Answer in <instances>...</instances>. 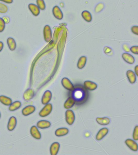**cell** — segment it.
I'll return each mask as SVG.
<instances>
[{"label":"cell","mask_w":138,"mask_h":155,"mask_svg":"<svg viewBox=\"0 0 138 155\" xmlns=\"http://www.w3.org/2000/svg\"><path fill=\"white\" fill-rule=\"evenodd\" d=\"M0 102L6 106L10 105L12 103V100L10 98L4 96H0Z\"/></svg>","instance_id":"cell-24"},{"label":"cell","mask_w":138,"mask_h":155,"mask_svg":"<svg viewBox=\"0 0 138 155\" xmlns=\"http://www.w3.org/2000/svg\"><path fill=\"white\" fill-rule=\"evenodd\" d=\"M61 83L63 86L68 91H72L74 89V86L68 78H64L62 80Z\"/></svg>","instance_id":"cell-5"},{"label":"cell","mask_w":138,"mask_h":155,"mask_svg":"<svg viewBox=\"0 0 138 155\" xmlns=\"http://www.w3.org/2000/svg\"><path fill=\"white\" fill-rule=\"evenodd\" d=\"M83 86L87 90L92 91L97 89V85L96 83L92 81H85L83 83Z\"/></svg>","instance_id":"cell-14"},{"label":"cell","mask_w":138,"mask_h":155,"mask_svg":"<svg viewBox=\"0 0 138 155\" xmlns=\"http://www.w3.org/2000/svg\"><path fill=\"white\" fill-rule=\"evenodd\" d=\"M69 132V130L66 128H61L55 130V135L57 137H63L67 135Z\"/></svg>","instance_id":"cell-22"},{"label":"cell","mask_w":138,"mask_h":155,"mask_svg":"<svg viewBox=\"0 0 138 155\" xmlns=\"http://www.w3.org/2000/svg\"><path fill=\"white\" fill-rule=\"evenodd\" d=\"M1 112H0V119H1Z\"/></svg>","instance_id":"cell-41"},{"label":"cell","mask_w":138,"mask_h":155,"mask_svg":"<svg viewBox=\"0 0 138 155\" xmlns=\"http://www.w3.org/2000/svg\"><path fill=\"white\" fill-rule=\"evenodd\" d=\"M28 8L32 14L35 16H38L40 14V9L36 4H30L28 5Z\"/></svg>","instance_id":"cell-13"},{"label":"cell","mask_w":138,"mask_h":155,"mask_svg":"<svg viewBox=\"0 0 138 155\" xmlns=\"http://www.w3.org/2000/svg\"><path fill=\"white\" fill-rule=\"evenodd\" d=\"M7 42L9 48L11 51H14L16 50L17 47V44L13 38L9 37L7 39Z\"/></svg>","instance_id":"cell-19"},{"label":"cell","mask_w":138,"mask_h":155,"mask_svg":"<svg viewBox=\"0 0 138 155\" xmlns=\"http://www.w3.org/2000/svg\"><path fill=\"white\" fill-rule=\"evenodd\" d=\"M75 104V101L72 97H69L64 103V108L66 109H70Z\"/></svg>","instance_id":"cell-21"},{"label":"cell","mask_w":138,"mask_h":155,"mask_svg":"<svg viewBox=\"0 0 138 155\" xmlns=\"http://www.w3.org/2000/svg\"><path fill=\"white\" fill-rule=\"evenodd\" d=\"M133 139L135 141H137L138 140V126H136L135 127L133 132Z\"/></svg>","instance_id":"cell-32"},{"label":"cell","mask_w":138,"mask_h":155,"mask_svg":"<svg viewBox=\"0 0 138 155\" xmlns=\"http://www.w3.org/2000/svg\"><path fill=\"white\" fill-rule=\"evenodd\" d=\"M52 98V93L50 91L47 90L44 93L41 99V102L43 105L49 103Z\"/></svg>","instance_id":"cell-6"},{"label":"cell","mask_w":138,"mask_h":155,"mask_svg":"<svg viewBox=\"0 0 138 155\" xmlns=\"http://www.w3.org/2000/svg\"><path fill=\"white\" fill-rule=\"evenodd\" d=\"M130 51L134 54H138V47L137 46H134L130 48Z\"/></svg>","instance_id":"cell-34"},{"label":"cell","mask_w":138,"mask_h":155,"mask_svg":"<svg viewBox=\"0 0 138 155\" xmlns=\"http://www.w3.org/2000/svg\"><path fill=\"white\" fill-rule=\"evenodd\" d=\"M96 121L101 125H107L110 122V120L107 117H97Z\"/></svg>","instance_id":"cell-25"},{"label":"cell","mask_w":138,"mask_h":155,"mask_svg":"<svg viewBox=\"0 0 138 155\" xmlns=\"http://www.w3.org/2000/svg\"><path fill=\"white\" fill-rule=\"evenodd\" d=\"M65 116H66V121L67 124L70 125H72L74 122L75 118L74 113L73 111L68 109L66 111Z\"/></svg>","instance_id":"cell-4"},{"label":"cell","mask_w":138,"mask_h":155,"mask_svg":"<svg viewBox=\"0 0 138 155\" xmlns=\"http://www.w3.org/2000/svg\"><path fill=\"white\" fill-rule=\"evenodd\" d=\"M74 86V89L70 93V96L75 101V104H83L88 99V91L82 85H78Z\"/></svg>","instance_id":"cell-1"},{"label":"cell","mask_w":138,"mask_h":155,"mask_svg":"<svg viewBox=\"0 0 138 155\" xmlns=\"http://www.w3.org/2000/svg\"><path fill=\"white\" fill-rule=\"evenodd\" d=\"M82 16L83 19L88 22H91L92 18L91 14L88 11H84L82 12Z\"/></svg>","instance_id":"cell-27"},{"label":"cell","mask_w":138,"mask_h":155,"mask_svg":"<svg viewBox=\"0 0 138 155\" xmlns=\"http://www.w3.org/2000/svg\"><path fill=\"white\" fill-rule=\"evenodd\" d=\"M4 48V43L3 42L0 41V52L3 50Z\"/></svg>","instance_id":"cell-39"},{"label":"cell","mask_w":138,"mask_h":155,"mask_svg":"<svg viewBox=\"0 0 138 155\" xmlns=\"http://www.w3.org/2000/svg\"><path fill=\"white\" fill-rule=\"evenodd\" d=\"M52 13L55 18L59 20H61L63 18V12L58 6H55L52 9Z\"/></svg>","instance_id":"cell-9"},{"label":"cell","mask_w":138,"mask_h":155,"mask_svg":"<svg viewBox=\"0 0 138 155\" xmlns=\"http://www.w3.org/2000/svg\"><path fill=\"white\" fill-rule=\"evenodd\" d=\"M5 24L3 18H0V33H2L4 31L5 28Z\"/></svg>","instance_id":"cell-33"},{"label":"cell","mask_w":138,"mask_h":155,"mask_svg":"<svg viewBox=\"0 0 138 155\" xmlns=\"http://www.w3.org/2000/svg\"><path fill=\"white\" fill-rule=\"evenodd\" d=\"M36 5L40 10H44L46 8V5L44 0H36Z\"/></svg>","instance_id":"cell-28"},{"label":"cell","mask_w":138,"mask_h":155,"mask_svg":"<svg viewBox=\"0 0 138 155\" xmlns=\"http://www.w3.org/2000/svg\"><path fill=\"white\" fill-rule=\"evenodd\" d=\"M87 62V57L85 56H83L81 57L79 59L78 61L77 66L79 69H82L84 68Z\"/></svg>","instance_id":"cell-26"},{"label":"cell","mask_w":138,"mask_h":155,"mask_svg":"<svg viewBox=\"0 0 138 155\" xmlns=\"http://www.w3.org/2000/svg\"><path fill=\"white\" fill-rule=\"evenodd\" d=\"M131 31L132 33L135 35H138V26H133L131 28Z\"/></svg>","instance_id":"cell-35"},{"label":"cell","mask_w":138,"mask_h":155,"mask_svg":"<svg viewBox=\"0 0 138 155\" xmlns=\"http://www.w3.org/2000/svg\"><path fill=\"white\" fill-rule=\"evenodd\" d=\"M36 110V108L33 105H29L22 109V115L25 116H28L33 113Z\"/></svg>","instance_id":"cell-10"},{"label":"cell","mask_w":138,"mask_h":155,"mask_svg":"<svg viewBox=\"0 0 138 155\" xmlns=\"http://www.w3.org/2000/svg\"><path fill=\"white\" fill-rule=\"evenodd\" d=\"M104 51L105 54L108 55H112L113 54V50L111 48L108 47H105L104 48Z\"/></svg>","instance_id":"cell-31"},{"label":"cell","mask_w":138,"mask_h":155,"mask_svg":"<svg viewBox=\"0 0 138 155\" xmlns=\"http://www.w3.org/2000/svg\"><path fill=\"white\" fill-rule=\"evenodd\" d=\"M30 133L31 135L36 139L39 140L41 139V134L36 126H33L31 127L30 129Z\"/></svg>","instance_id":"cell-7"},{"label":"cell","mask_w":138,"mask_h":155,"mask_svg":"<svg viewBox=\"0 0 138 155\" xmlns=\"http://www.w3.org/2000/svg\"><path fill=\"white\" fill-rule=\"evenodd\" d=\"M35 91L32 88H28L23 94V99L25 101L31 100L35 96Z\"/></svg>","instance_id":"cell-8"},{"label":"cell","mask_w":138,"mask_h":155,"mask_svg":"<svg viewBox=\"0 0 138 155\" xmlns=\"http://www.w3.org/2000/svg\"><path fill=\"white\" fill-rule=\"evenodd\" d=\"M43 34L45 41L47 42L51 41L52 38V33L50 25H45L43 28Z\"/></svg>","instance_id":"cell-2"},{"label":"cell","mask_w":138,"mask_h":155,"mask_svg":"<svg viewBox=\"0 0 138 155\" xmlns=\"http://www.w3.org/2000/svg\"><path fill=\"white\" fill-rule=\"evenodd\" d=\"M122 57L124 61L128 64H132L134 63L135 59L134 57L129 53H124L122 54Z\"/></svg>","instance_id":"cell-17"},{"label":"cell","mask_w":138,"mask_h":155,"mask_svg":"<svg viewBox=\"0 0 138 155\" xmlns=\"http://www.w3.org/2000/svg\"><path fill=\"white\" fill-rule=\"evenodd\" d=\"M127 76L128 81L131 84H134L136 81L137 77L135 74L132 70H128L127 72Z\"/></svg>","instance_id":"cell-20"},{"label":"cell","mask_w":138,"mask_h":155,"mask_svg":"<svg viewBox=\"0 0 138 155\" xmlns=\"http://www.w3.org/2000/svg\"><path fill=\"white\" fill-rule=\"evenodd\" d=\"M21 105H22V103L20 101H15L14 102L12 103L9 106V110L11 112H14L20 108Z\"/></svg>","instance_id":"cell-23"},{"label":"cell","mask_w":138,"mask_h":155,"mask_svg":"<svg viewBox=\"0 0 138 155\" xmlns=\"http://www.w3.org/2000/svg\"><path fill=\"white\" fill-rule=\"evenodd\" d=\"M135 74L138 76V66H136L134 68Z\"/></svg>","instance_id":"cell-40"},{"label":"cell","mask_w":138,"mask_h":155,"mask_svg":"<svg viewBox=\"0 0 138 155\" xmlns=\"http://www.w3.org/2000/svg\"><path fill=\"white\" fill-rule=\"evenodd\" d=\"M105 6L102 3H99L96 6L95 8V12L96 13H98L102 11L104 8Z\"/></svg>","instance_id":"cell-30"},{"label":"cell","mask_w":138,"mask_h":155,"mask_svg":"<svg viewBox=\"0 0 138 155\" xmlns=\"http://www.w3.org/2000/svg\"><path fill=\"white\" fill-rule=\"evenodd\" d=\"M8 7L7 5L0 2V13H5L8 11Z\"/></svg>","instance_id":"cell-29"},{"label":"cell","mask_w":138,"mask_h":155,"mask_svg":"<svg viewBox=\"0 0 138 155\" xmlns=\"http://www.w3.org/2000/svg\"><path fill=\"white\" fill-rule=\"evenodd\" d=\"M13 1L14 0H0V2L7 4H12Z\"/></svg>","instance_id":"cell-38"},{"label":"cell","mask_w":138,"mask_h":155,"mask_svg":"<svg viewBox=\"0 0 138 155\" xmlns=\"http://www.w3.org/2000/svg\"><path fill=\"white\" fill-rule=\"evenodd\" d=\"M122 48L123 49V50L125 51V52H127V53L130 52V48L128 46V45L126 44H124L123 45Z\"/></svg>","instance_id":"cell-36"},{"label":"cell","mask_w":138,"mask_h":155,"mask_svg":"<svg viewBox=\"0 0 138 155\" xmlns=\"http://www.w3.org/2000/svg\"><path fill=\"white\" fill-rule=\"evenodd\" d=\"M17 121L16 118L15 116H11L7 124V129L9 131H12L14 130L16 127Z\"/></svg>","instance_id":"cell-12"},{"label":"cell","mask_w":138,"mask_h":155,"mask_svg":"<svg viewBox=\"0 0 138 155\" xmlns=\"http://www.w3.org/2000/svg\"><path fill=\"white\" fill-rule=\"evenodd\" d=\"M51 125V123L48 121L42 120L39 121L37 124V127L38 129H48Z\"/></svg>","instance_id":"cell-18"},{"label":"cell","mask_w":138,"mask_h":155,"mask_svg":"<svg viewBox=\"0 0 138 155\" xmlns=\"http://www.w3.org/2000/svg\"><path fill=\"white\" fill-rule=\"evenodd\" d=\"M60 148V144L58 142H54L50 147V153L51 155H56L58 154Z\"/></svg>","instance_id":"cell-15"},{"label":"cell","mask_w":138,"mask_h":155,"mask_svg":"<svg viewBox=\"0 0 138 155\" xmlns=\"http://www.w3.org/2000/svg\"><path fill=\"white\" fill-rule=\"evenodd\" d=\"M2 18H3L4 22H5V24H8V23L10 22V19L9 17L8 16H4Z\"/></svg>","instance_id":"cell-37"},{"label":"cell","mask_w":138,"mask_h":155,"mask_svg":"<svg viewBox=\"0 0 138 155\" xmlns=\"http://www.w3.org/2000/svg\"><path fill=\"white\" fill-rule=\"evenodd\" d=\"M53 109V106L51 103H48L45 105L39 113V116L41 117H46L51 114Z\"/></svg>","instance_id":"cell-3"},{"label":"cell","mask_w":138,"mask_h":155,"mask_svg":"<svg viewBox=\"0 0 138 155\" xmlns=\"http://www.w3.org/2000/svg\"><path fill=\"white\" fill-rule=\"evenodd\" d=\"M109 132V130L107 128H103L99 130L97 135H96V139L98 141L101 140L107 135Z\"/></svg>","instance_id":"cell-16"},{"label":"cell","mask_w":138,"mask_h":155,"mask_svg":"<svg viewBox=\"0 0 138 155\" xmlns=\"http://www.w3.org/2000/svg\"><path fill=\"white\" fill-rule=\"evenodd\" d=\"M125 144L131 150L134 151H138V144L134 140L131 139H127L125 141Z\"/></svg>","instance_id":"cell-11"}]
</instances>
